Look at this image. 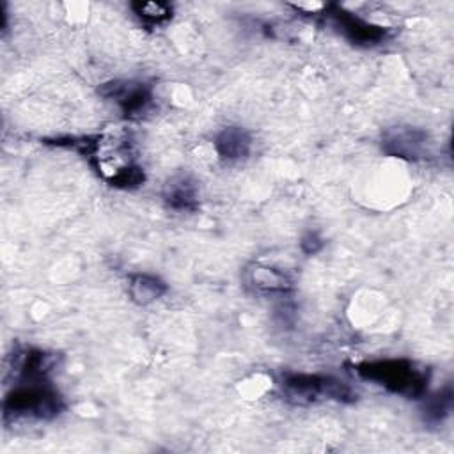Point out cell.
<instances>
[{
  "label": "cell",
  "instance_id": "obj_14",
  "mask_svg": "<svg viewBox=\"0 0 454 454\" xmlns=\"http://www.w3.org/2000/svg\"><path fill=\"white\" fill-rule=\"evenodd\" d=\"M300 247L305 254H316L323 248V239L317 236V232H307L301 241H300Z\"/></svg>",
  "mask_w": 454,
  "mask_h": 454
},
{
  "label": "cell",
  "instance_id": "obj_8",
  "mask_svg": "<svg viewBox=\"0 0 454 454\" xmlns=\"http://www.w3.org/2000/svg\"><path fill=\"white\" fill-rule=\"evenodd\" d=\"M252 147L250 133L239 126L223 128L215 138V149L222 160L238 161L248 156Z\"/></svg>",
  "mask_w": 454,
  "mask_h": 454
},
{
  "label": "cell",
  "instance_id": "obj_13",
  "mask_svg": "<svg viewBox=\"0 0 454 454\" xmlns=\"http://www.w3.org/2000/svg\"><path fill=\"white\" fill-rule=\"evenodd\" d=\"M108 183L112 186H119V188H135L138 184L144 183L145 176L144 170L137 165H126V167H119L117 170H114V174L110 177H106Z\"/></svg>",
  "mask_w": 454,
  "mask_h": 454
},
{
  "label": "cell",
  "instance_id": "obj_4",
  "mask_svg": "<svg viewBox=\"0 0 454 454\" xmlns=\"http://www.w3.org/2000/svg\"><path fill=\"white\" fill-rule=\"evenodd\" d=\"M427 133L415 126H394L381 135V149L394 158L417 161L427 154Z\"/></svg>",
  "mask_w": 454,
  "mask_h": 454
},
{
  "label": "cell",
  "instance_id": "obj_10",
  "mask_svg": "<svg viewBox=\"0 0 454 454\" xmlns=\"http://www.w3.org/2000/svg\"><path fill=\"white\" fill-rule=\"evenodd\" d=\"M128 293L135 303L147 305L167 293V284L149 273H133L129 277Z\"/></svg>",
  "mask_w": 454,
  "mask_h": 454
},
{
  "label": "cell",
  "instance_id": "obj_5",
  "mask_svg": "<svg viewBox=\"0 0 454 454\" xmlns=\"http://www.w3.org/2000/svg\"><path fill=\"white\" fill-rule=\"evenodd\" d=\"M325 9L328 11V18L333 21V25L353 44L371 46V44H378V43L385 41V37L388 35V30L385 27L369 23L367 20H364L353 12H348L346 9H342L339 5H325Z\"/></svg>",
  "mask_w": 454,
  "mask_h": 454
},
{
  "label": "cell",
  "instance_id": "obj_7",
  "mask_svg": "<svg viewBox=\"0 0 454 454\" xmlns=\"http://www.w3.org/2000/svg\"><path fill=\"white\" fill-rule=\"evenodd\" d=\"M247 282L262 294H284L293 287L291 278L284 271L264 264H252L247 270Z\"/></svg>",
  "mask_w": 454,
  "mask_h": 454
},
{
  "label": "cell",
  "instance_id": "obj_12",
  "mask_svg": "<svg viewBox=\"0 0 454 454\" xmlns=\"http://www.w3.org/2000/svg\"><path fill=\"white\" fill-rule=\"evenodd\" d=\"M131 9L145 25H160L172 16V7L163 2H135L131 4Z\"/></svg>",
  "mask_w": 454,
  "mask_h": 454
},
{
  "label": "cell",
  "instance_id": "obj_1",
  "mask_svg": "<svg viewBox=\"0 0 454 454\" xmlns=\"http://www.w3.org/2000/svg\"><path fill=\"white\" fill-rule=\"evenodd\" d=\"M355 372L365 380L381 385L392 394L404 397H422L429 383L427 369L419 367L408 358H383L355 365Z\"/></svg>",
  "mask_w": 454,
  "mask_h": 454
},
{
  "label": "cell",
  "instance_id": "obj_9",
  "mask_svg": "<svg viewBox=\"0 0 454 454\" xmlns=\"http://www.w3.org/2000/svg\"><path fill=\"white\" fill-rule=\"evenodd\" d=\"M163 199L172 209H195L197 206V184L186 174L172 176L163 186Z\"/></svg>",
  "mask_w": 454,
  "mask_h": 454
},
{
  "label": "cell",
  "instance_id": "obj_6",
  "mask_svg": "<svg viewBox=\"0 0 454 454\" xmlns=\"http://www.w3.org/2000/svg\"><path fill=\"white\" fill-rule=\"evenodd\" d=\"M99 94L114 99L126 117H140L151 106V90L138 82L114 80L99 87Z\"/></svg>",
  "mask_w": 454,
  "mask_h": 454
},
{
  "label": "cell",
  "instance_id": "obj_2",
  "mask_svg": "<svg viewBox=\"0 0 454 454\" xmlns=\"http://www.w3.org/2000/svg\"><path fill=\"white\" fill-rule=\"evenodd\" d=\"M64 408L60 394L46 381H21L4 399V420H50Z\"/></svg>",
  "mask_w": 454,
  "mask_h": 454
},
{
  "label": "cell",
  "instance_id": "obj_3",
  "mask_svg": "<svg viewBox=\"0 0 454 454\" xmlns=\"http://www.w3.org/2000/svg\"><path fill=\"white\" fill-rule=\"evenodd\" d=\"M284 394L300 404L316 403L319 399H332L339 403H353L356 394L344 381L325 376V374H307V372H286L282 376Z\"/></svg>",
  "mask_w": 454,
  "mask_h": 454
},
{
  "label": "cell",
  "instance_id": "obj_11",
  "mask_svg": "<svg viewBox=\"0 0 454 454\" xmlns=\"http://www.w3.org/2000/svg\"><path fill=\"white\" fill-rule=\"evenodd\" d=\"M452 408V388L447 385L443 390L431 395L424 404V419L431 424H440Z\"/></svg>",
  "mask_w": 454,
  "mask_h": 454
}]
</instances>
